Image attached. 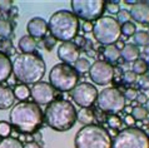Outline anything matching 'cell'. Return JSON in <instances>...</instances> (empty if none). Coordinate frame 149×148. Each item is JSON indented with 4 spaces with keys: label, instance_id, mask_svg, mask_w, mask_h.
<instances>
[{
    "label": "cell",
    "instance_id": "1",
    "mask_svg": "<svg viewBox=\"0 0 149 148\" xmlns=\"http://www.w3.org/2000/svg\"><path fill=\"white\" fill-rule=\"evenodd\" d=\"M44 59L39 54H20L13 61V74L15 79L23 84H36L45 74Z\"/></svg>",
    "mask_w": 149,
    "mask_h": 148
},
{
    "label": "cell",
    "instance_id": "2",
    "mask_svg": "<svg viewBox=\"0 0 149 148\" xmlns=\"http://www.w3.org/2000/svg\"><path fill=\"white\" fill-rule=\"evenodd\" d=\"M10 124L24 134L34 133L43 123L44 113L40 107L30 102H20L10 112Z\"/></svg>",
    "mask_w": 149,
    "mask_h": 148
},
{
    "label": "cell",
    "instance_id": "3",
    "mask_svg": "<svg viewBox=\"0 0 149 148\" xmlns=\"http://www.w3.org/2000/svg\"><path fill=\"white\" fill-rule=\"evenodd\" d=\"M44 121L56 132H67L72 129L77 122V110L68 101H53L47 105Z\"/></svg>",
    "mask_w": 149,
    "mask_h": 148
},
{
    "label": "cell",
    "instance_id": "4",
    "mask_svg": "<svg viewBox=\"0 0 149 148\" xmlns=\"http://www.w3.org/2000/svg\"><path fill=\"white\" fill-rule=\"evenodd\" d=\"M48 30H50L52 36L63 43L72 42L79 30V20L73 11L58 10L48 22Z\"/></svg>",
    "mask_w": 149,
    "mask_h": 148
},
{
    "label": "cell",
    "instance_id": "5",
    "mask_svg": "<svg viewBox=\"0 0 149 148\" xmlns=\"http://www.w3.org/2000/svg\"><path fill=\"white\" fill-rule=\"evenodd\" d=\"M110 134L100 126H84L75 134V148H111Z\"/></svg>",
    "mask_w": 149,
    "mask_h": 148
},
{
    "label": "cell",
    "instance_id": "6",
    "mask_svg": "<svg viewBox=\"0 0 149 148\" xmlns=\"http://www.w3.org/2000/svg\"><path fill=\"white\" fill-rule=\"evenodd\" d=\"M49 83L54 89L60 92H72L79 83V74L73 67L60 63L52 68L49 73Z\"/></svg>",
    "mask_w": 149,
    "mask_h": 148
},
{
    "label": "cell",
    "instance_id": "7",
    "mask_svg": "<svg viewBox=\"0 0 149 148\" xmlns=\"http://www.w3.org/2000/svg\"><path fill=\"white\" fill-rule=\"evenodd\" d=\"M120 24L111 16H102L93 24V35L102 45H113L120 38Z\"/></svg>",
    "mask_w": 149,
    "mask_h": 148
},
{
    "label": "cell",
    "instance_id": "8",
    "mask_svg": "<svg viewBox=\"0 0 149 148\" xmlns=\"http://www.w3.org/2000/svg\"><path fill=\"white\" fill-rule=\"evenodd\" d=\"M111 148H149V137L140 128L128 127L117 134Z\"/></svg>",
    "mask_w": 149,
    "mask_h": 148
},
{
    "label": "cell",
    "instance_id": "9",
    "mask_svg": "<svg viewBox=\"0 0 149 148\" xmlns=\"http://www.w3.org/2000/svg\"><path fill=\"white\" fill-rule=\"evenodd\" d=\"M73 14L78 19L85 22H93L102 18L105 9V1L103 0H73L72 1Z\"/></svg>",
    "mask_w": 149,
    "mask_h": 148
},
{
    "label": "cell",
    "instance_id": "10",
    "mask_svg": "<svg viewBox=\"0 0 149 148\" xmlns=\"http://www.w3.org/2000/svg\"><path fill=\"white\" fill-rule=\"evenodd\" d=\"M97 103L99 109L107 113L117 114L125 107V98L123 93L117 88H105L98 93Z\"/></svg>",
    "mask_w": 149,
    "mask_h": 148
},
{
    "label": "cell",
    "instance_id": "11",
    "mask_svg": "<svg viewBox=\"0 0 149 148\" xmlns=\"http://www.w3.org/2000/svg\"><path fill=\"white\" fill-rule=\"evenodd\" d=\"M98 90L93 84L83 82V83H78L74 89L70 92L73 101L81 107V108H89L98 98Z\"/></svg>",
    "mask_w": 149,
    "mask_h": 148
},
{
    "label": "cell",
    "instance_id": "12",
    "mask_svg": "<svg viewBox=\"0 0 149 148\" xmlns=\"http://www.w3.org/2000/svg\"><path fill=\"white\" fill-rule=\"evenodd\" d=\"M89 75L95 84L98 85H107L109 84L114 78V68L111 64L103 60H97L90 65Z\"/></svg>",
    "mask_w": 149,
    "mask_h": 148
},
{
    "label": "cell",
    "instance_id": "13",
    "mask_svg": "<svg viewBox=\"0 0 149 148\" xmlns=\"http://www.w3.org/2000/svg\"><path fill=\"white\" fill-rule=\"evenodd\" d=\"M30 96L33 98L35 104L40 105H48L50 104L55 97V89L52 87L50 83L47 82H39L34 84L30 89Z\"/></svg>",
    "mask_w": 149,
    "mask_h": 148
},
{
    "label": "cell",
    "instance_id": "14",
    "mask_svg": "<svg viewBox=\"0 0 149 148\" xmlns=\"http://www.w3.org/2000/svg\"><path fill=\"white\" fill-rule=\"evenodd\" d=\"M58 58L63 61L64 64H68L72 67V65L75 64V61L80 58L79 49L72 42L61 43L60 47L58 48Z\"/></svg>",
    "mask_w": 149,
    "mask_h": 148
},
{
    "label": "cell",
    "instance_id": "15",
    "mask_svg": "<svg viewBox=\"0 0 149 148\" xmlns=\"http://www.w3.org/2000/svg\"><path fill=\"white\" fill-rule=\"evenodd\" d=\"M26 31L31 38H44L48 33V22L40 16L31 18L26 24Z\"/></svg>",
    "mask_w": 149,
    "mask_h": 148
},
{
    "label": "cell",
    "instance_id": "16",
    "mask_svg": "<svg viewBox=\"0 0 149 148\" xmlns=\"http://www.w3.org/2000/svg\"><path fill=\"white\" fill-rule=\"evenodd\" d=\"M130 18L136 23L148 24L149 23V4L146 1H136L130 8Z\"/></svg>",
    "mask_w": 149,
    "mask_h": 148
},
{
    "label": "cell",
    "instance_id": "17",
    "mask_svg": "<svg viewBox=\"0 0 149 148\" xmlns=\"http://www.w3.org/2000/svg\"><path fill=\"white\" fill-rule=\"evenodd\" d=\"M13 73V61L5 53L0 52V83H4L9 79L10 74Z\"/></svg>",
    "mask_w": 149,
    "mask_h": 148
},
{
    "label": "cell",
    "instance_id": "18",
    "mask_svg": "<svg viewBox=\"0 0 149 148\" xmlns=\"http://www.w3.org/2000/svg\"><path fill=\"white\" fill-rule=\"evenodd\" d=\"M15 102L13 90L8 87H0V109H9Z\"/></svg>",
    "mask_w": 149,
    "mask_h": 148
},
{
    "label": "cell",
    "instance_id": "19",
    "mask_svg": "<svg viewBox=\"0 0 149 148\" xmlns=\"http://www.w3.org/2000/svg\"><path fill=\"white\" fill-rule=\"evenodd\" d=\"M18 47H19L20 50L23 52V54H31V53H34L35 49H36V42L30 35H24L19 39Z\"/></svg>",
    "mask_w": 149,
    "mask_h": 148
},
{
    "label": "cell",
    "instance_id": "20",
    "mask_svg": "<svg viewBox=\"0 0 149 148\" xmlns=\"http://www.w3.org/2000/svg\"><path fill=\"white\" fill-rule=\"evenodd\" d=\"M120 57L127 61H135L139 59V49L135 44H125L120 50Z\"/></svg>",
    "mask_w": 149,
    "mask_h": 148
},
{
    "label": "cell",
    "instance_id": "21",
    "mask_svg": "<svg viewBox=\"0 0 149 148\" xmlns=\"http://www.w3.org/2000/svg\"><path fill=\"white\" fill-rule=\"evenodd\" d=\"M103 55H104L107 63H109V64L117 63L119 58H120V50H119V48L115 44L107 45L104 48V52H103Z\"/></svg>",
    "mask_w": 149,
    "mask_h": 148
},
{
    "label": "cell",
    "instance_id": "22",
    "mask_svg": "<svg viewBox=\"0 0 149 148\" xmlns=\"http://www.w3.org/2000/svg\"><path fill=\"white\" fill-rule=\"evenodd\" d=\"M77 121L84 126H90L94 123V113L89 108H80L79 112H77Z\"/></svg>",
    "mask_w": 149,
    "mask_h": 148
},
{
    "label": "cell",
    "instance_id": "23",
    "mask_svg": "<svg viewBox=\"0 0 149 148\" xmlns=\"http://www.w3.org/2000/svg\"><path fill=\"white\" fill-rule=\"evenodd\" d=\"M14 36L13 27L9 20L0 19V38L3 39H11Z\"/></svg>",
    "mask_w": 149,
    "mask_h": 148
},
{
    "label": "cell",
    "instance_id": "24",
    "mask_svg": "<svg viewBox=\"0 0 149 148\" xmlns=\"http://www.w3.org/2000/svg\"><path fill=\"white\" fill-rule=\"evenodd\" d=\"M13 93H14V97L16 99H19L20 102H25L29 98V96H30V89H29L28 85H25V84H19L14 88Z\"/></svg>",
    "mask_w": 149,
    "mask_h": 148
},
{
    "label": "cell",
    "instance_id": "25",
    "mask_svg": "<svg viewBox=\"0 0 149 148\" xmlns=\"http://www.w3.org/2000/svg\"><path fill=\"white\" fill-rule=\"evenodd\" d=\"M134 38V43L139 47H149V33H147L146 30H139L136 31L133 35Z\"/></svg>",
    "mask_w": 149,
    "mask_h": 148
},
{
    "label": "cell",
    "instance_id": "26",
    "mask_svg": "<svg viewBox=\"0 0 149 148\" xmlns=\"http://www.w3.org/2000/svg\"><path fill=\"white\" fill-rule=\"evenodd\" d=\"M148 69H149V64L147 60L136 59L133 63V69H132V71H133L136 75H144V74L148 72Z\"/></svg>",
    "mask_w": 149,
    "mask_h": 148
},
{
    "label": "cell",
    "instance_id": "27",
    "mask_svg": "<svg viewBox=\"0 0 149 148\" xmlns=\"http://www.w3.org/2000/svg\"><path fill=\"white\" fill-rule=\"evenodd\" d=\"M90 61L86 59V58H79L75 64H74V69L78 74H85V73H89V69H90Z\"/></svg>",
    "mask_w": 149,
    "mask_h": 148
},
{
    "label": "cell",
    "instance_id": "28",
    "mask_svg": "<svg viewBox=\"0 0 149 148\" xmlns=\"http://www.w3.org/2000/svg\"><path fill=\"white\" fill-rule=\"evenodd\" d=\"M0 148H24V146L19 139L14 137H8L0 141Z\"/></svg>",
    "mask_w": 149,
    "mask_h": 148
},
{
    "label": "cell",
    "instance_id": "29",
    "mask_svg": "<svg viewBox=\"0 0 149 148\" xmlns=\"http://www.w3.org/2000/svg\"><path fill=\"white\" fill-rule=\"evenodd\" d=\"M132 117H133L135 121H144V119L148 118V112L146 109V107H142V105H135L133 109H132Z\"/></svg>",
    "mask_w": 149,
    "mask_h": 148
},
{
    "label": "cell",
    "instance_id": "30",
    "mask_svg": "<svg viewBox=\"0 0 149 148\" xmlns=\"http://www.w3.org/2000/svg\"><path fill=\"white\" fill-rule=\"evenodd\" d=\"M120 30H122V34L125 35V36H133L135 33H136V27L134 23L132 22H128V23H124L123 25H120Z\"/></svg>",
    "mask_w": 149,
    "mask_h": 148
},
{
    "label": "cell",
    "instance_id": "31",
    "mask_svg": "<svg viewBox=\"0 0 149 148\" xmlns=\"http://www.w3.org/2000/svg\"><path fill=\"white\" fill-rule=\"evenodd\" d=\"M10 133H11L10 123H8L5 121H0V137L8 138V137H10Z\"/></svg>",
    "mask_w": 149,
    "mask_h": 148
},
{
    "label": "cell",
    "instance_id": "32",
    "mask_svg": "<svg viewBox=\"0 0 149 148\" xmlns=\"http://www.w3.org/2000/svg\"><path fill=\"white\" fill-rule=\"evenodd\" d=\"M117 22L119 24H122V25L124 23L130 22V13L128 10H125V9H120L119 10V13L117 14Z\"/></svg>",
    "mask_w": 149,
    "mask_h": 148
},
{
    "label": "cell",
    "instance_id": "33",
    "mask_svg": "<svg viewBox=\"0 0 149 148\" xmlns=\"http://www.w3.org/2000/svg\"><path fill=\"white\" fill-rule=\"evenodd\" d=\"M108 126L110 127V128H113V129H118V128H120V126H122V121H120V118L117 117L115 114H111V116L108 117Z\"/></svg>",
    "mask_w": 149,
    "mask_h": 148
},
{
    "label": "cell",
    "instance_id": "34",
    "mask_svg": "<svg viewBox=\"0 0 149 148\" xmlns=\"http://www.w3.org/2000/svg\"><path fill=\"white\" fill-rule=\"evenodd\" d=\"M136 74L133 72V71H127V72H124V82L125 83H134V82L136 80Z\"/></svg>",
    "mask_w": 149,
    "mask_h": 148
},
{
    "label": "cell",
    "instance_id": "35",
    "mask_svg": "<svg viewBox=\"0 0 149 148\" xmlns=\"http://www.w3.org/2000/svg\"><path fill=\"white\" fill-rule=\"evenodd\" d=\"M105 9L108 10V13L117 15L119 13V10H120V8H119V4L118 3H108L105 5Z\"/></svg>",
    "mask_w": 149,
    "mask_h": 148
},
{
    "label": "cell",
    "instance_id": "36",
    "mask_svg": "<svg viewBox=\"0 0 149 148\" xmlns=\"http://www.w3.org/2000/svg\"><path fill=\"white\" fill-rule=\"evenodd\" d=\"M55 43H56V39L54 36H47V38L44 39V47L47 48V50H52V49L54 48Z\"/></svg>",
    "mask_w": 149,
    "mask_h": 148
},
{
    "label": "cell",
    "instance_id": "37",
    "mask_svg": "<svg viewBox=\"0 0 149 148\" xmlns=\"http://www.w3.org/2000/svg\"><path fill=\"white\" fill-rule=\"evenodd\" d=\"M123 96H124V98H125V99H128V101H134V99H136V96H138V93H136L135 89L129 88V89L125 90V93H124Z\"/></svg>",
    "mask_w": 149,
    "mask_h": 148
},
{
    "label": "cell",
    "instance_id": "38",
    "mask_svg": "<svg viewBox=\"0 0 149 148\" xmlns=\"http://www.w3.org/2000/svg\"><path fill=\"white\" fill-rule=\"evenodd\" d=\"M13 8V1L10 0H0V11H9Z\"/></svg>",
    "mask_w": 149,
    "mask_h": 148
},
{
    "label": "cell",
    "instance_id": "39",
    "mask_svg": "<svg viewBox=\"0 0 149 148\" xmlns=\"http://www.w3.org/2000/svg\"><path fill=\"white\" fill-rule=\"evenodd\" d=\"M136 101H138L139 105H142V104H146V103H147L148 98H147L146 94H139V93H138V96H136Z\"/></svg>",
    "mask_w": 149,
    "mask_h": 148
},
{
    "label": "cell",
    "instance_id": "40",
    "mask_svg": "<svg viewBox=\"0 0 149 148\" xmlns=\"http://www.w3.org/2000/svg\"><path fill=\"white\" fill-rule=\"evenodd\" d=\"M124 123H125L127 126H129V127H133L135 124V119L132 116H127L125 118H124Z\"/></svg>",
    "mask_w": 149,
    "mask_h": 148
},
{
    "label": "cell",
    "instance_id": "41",
    "mask_svg": "<svg viewBox=\"0 0 149 148\" xmlns=\"http://www.w3.org/2000/svg\"><path fill=\"white\" fill-rule=\"evenodd\" d=\"M83 29H84L85 33H93V23L90 22H85L84 24H83Z\"/></svg>",
    "mask_w": 149,
    "mask_h": 148
},
{
    "label": "cell",
    "instance_id": "42",
    "mask_svg": "<svg viewBox=\"0 0 149 148\" xmlns=\"http://www.w3.org/2000/svg\"><path fill=\"white\" fill-rule=\"evenodd\" d=\"M24 148H40V146L38 145V143L36 142H28V143H25V145H24Z\"/></svg>",
    "mask_w": 149,
    "mask_h": 148
},
{
    "label": "cell",
    "instance_id": "43",
    "mask_svg": "<svg viewBox=\"0 0 149 148\" xmlns=\"http://www.w3.org/2000/svg\"><path fill=\"white\" fill-rule=\"evenodd\" d=\"M146 109H147V112L149 114V98H148V101H147V103H146Z\"/></svg>",
    "mask_w": 149,
    "mask_h": 148
},
{
    "label": "cell",
    "instance_id": "44",
    "mask_svg": "<svg viewBox=\"0 0 149 148\" xmlns=\"http://www.w3.org/2000/svg\"><path fill=\"white\" fill-rule=\"evenodd\" d=\"M146 53H147V54L149 55V47H146Z\"/></svg>",
    "mask_w": 149,
    "mask_h": 148
},
{
    "label": "cell",
    "instance_id": "45",
    "mask_svg": "<svg viewBox=\"0 0 149 148\" xmlns=\"http://www.w3.org/2000/svg\"><path fill=\"white\" fill-rule=\"evenodd\" d=\"M0 19H1V11H0Z\"/></svg>",
    "mask_w": 149,
    "mask_h": 148
}]
</instances>
